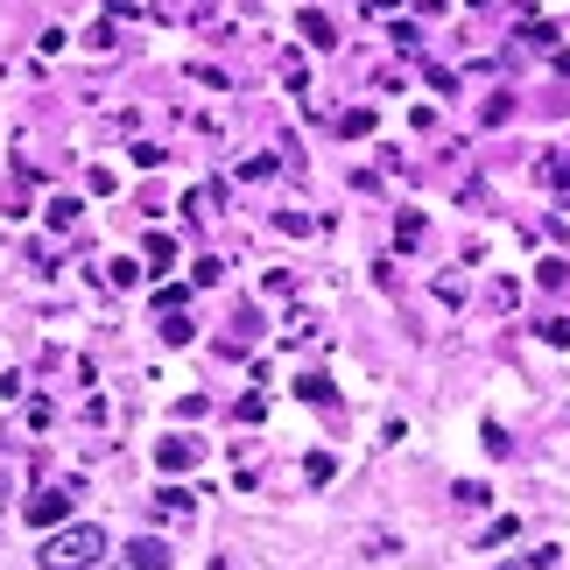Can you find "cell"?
I'll return each mask as SVG.
<instances>
[{
  "label": "cell",
  "mask_w": 570,
  "mask_h": 570,
  "mask_svg": "<svg viewBox=\"0 0 570 570\" xmlns=\"http://www.w3.org/2000/svg\"><path fill=\"white\" fill-rule=\"evenodd\" d=\"M99 557H106V529H92V521L42 542V570H99Z\"/></svg>",
  "instance_id": "6da1fadb"
},
{
  "label": "cell",
  "mask_w": 570,
  "mask_h": 570,
  "mask_svg": "<svg viewBox=\"0 0 570 570\" xmlns=\"http://www.w3.org/2000/svg\"><path fill=\"white\" fill-rule=\"evenodd\" d=\"M197 458H205V444H197V436H163V444H156V465H163V472H190Z\"/></svg>",
  "instance_id": "7a4b0ae2"
},
{
  "label": "cell",
  "mask_w": 570,
  "mask_h": 570,
  "mask_svg": "<svg viewBox=\"0 0 570 570\" xmlns=\"http://www.w3.org/2000/svg\"><path fill=\"white\" fill-rule=\"evenodd\" d=\"M21 514H29L36 521V529H57V521L63 514H71V493H57V487H42L36 500H29V508H21Z\"/></svg>",
  "instance_id": "3957f363"
},
{
  "label": "cell",
  "mask_w": 570,
  "mask_h": 570,
  "mask_svg": "<svg viewBox=\"0 0 570 570\" xmlns=\"http://www.w3.org/2000/svg\"><path fill=\"white\" fill-rule=\"evenodd\" d=\"M127 563H141V570H169V550L156 535H141V542H127Z\"/></svg>",
  "instance_id": "277c9868"
},
{
  "label": "cell",
  "mask_w": 570,
  "mask_h": 570,
  "mask_svg": "<svg viewBox=\"0 0 570 570\" xmlns=\"http://www.w3.org/2000/svg\"><path fill=\"white\" fill-rule=\"evenodd\" d=\"M303 36H311V42H317V50H332V42H338V29H332V14H317V8H311V14H303Z\"/></svg>",
  "instance_id": "5b68a950"
},
{
  "label": "cell",
  "mask_w": 570,
  "mask_h": 570,
  "mask_svg": "<svg viewBox=\"0 0 570 570\" xmlns=\"http://www.w3.org/2000/svg\"><path fill=\"white\" fill-rule=\"evenodd\" d=\"M296 394H303V402H317V409H332V381H324V374H303Z\"/></svg>",
  "instance_id": "8992f818"
},
{
  "label": "cell",
  "mask_w": 570,
  "mask_h": 570,
  "mask_svg": "<svg viewBox=\"0 0 570 570\" xmlns=\"http://www.w3.org/2000/svg\"><path fill=\"white\" fill-rule=\"evenodd\" d=\"M156 514H190V493L184 487H163L156 493Z\"/></svg>",
  "instance_id": "52a82bcc"
},
{
  "label": "cell",
  "mask_w": 570,
  "mask_h": 570,
  "mask_svg": "<svg viewBox=\"0 0 570 570\" xmlns=\"http://www.w3.org/2000/svg\"><path fill=\"white\" fill-rule=\"evenodd\" d=\"M535 282H542V289H570V268H563V261H542Z\"/></svg>",
  "instance_id": "ba28073f"
},
{
  "label": "cell",
  "mask_w": 570,
  "mask_h": 570,
  "mask_svg": "<svg viewBox=\"0 0 570 570\" xmlns=\"http://www.w3.org/2000/svg\"><path fill=\"white\" fill-rule=\"evenodd\" d=\"M169 261H177V247H169V233H156L148 239V268H169Z\"/></svg>",
  "instance_id": "9c48e42d"
},
{
  "label": "cell",
  "mask_w": 570,
  "mask_h": 570,
  "mask_svg": "<svg viewBox=\"0 0 570 570\" xmlns=\"http://www.w3.org/2000/svg\"><path fill=\"white\" fill-rule=\"evenodd\" d=\"M184 212H197V218H212V212H218V190H190V197H184Z\"/></svg>",
  "instance_id": "30bf717a"
},
{
  "label": "cell",
  "mask_w": 570,
  "mask_h": 570,
  "mask_svg": "<svg viewBox=\"0 0 570 570\" xmlns=\"http://www.w3.org/2000/svg\"><path fill=\"white\" fill-rule=\"evenodd\" d=\"M163 338H169V345H190V324H184L177 311H163Z\"/></svg>",
  "instance_id": "8fae6325"
},
{
  "label": "cell",
  "mask_w": 570,
  "mask_h": 570,
  "mask_svg": "<svg viewBox=\"0 0 570 570\" xmlns=\"http://www.w3.org/2000/svg\"><path fill=\"white\" fill-rule=\"evenodd\" d=\"M338 135H374V114H366V106H360V114H345V120H338Z\"/></svg>",
  "instance_id": "7c38bea8"
},
{
  "label": "cell",
  "mask_w": 570,
  "mask_h": 570,
  "mask_svg": "<svg viewBox=\"0 0 570 570\" xmlns=\"http://www.w3.org/2000/svg\"><path fill=\"white\" fill-rule=\"evenodd\" d=\"M415 239H423V218H415V212H409V218H402V226H394V247H415Z\"/></svg>",
  "instance_id": "4fadbf2b"
},
{
  "label": "cell",
  "mask_w": 570,
  "mask_h": 570,
  "mask_svg": "<svg viewBox=\"0 0 570 570\" xmlns=\"http://www.w3.org/2000/svg\"><path fill=\"white\" fill-rule=\"evenodd\" d=\"M8 500H14V479H8V472H0V508H8Z\"/></svg>",
  "instance_id": "5bb4252c"
},
{
  "label": "cell",
  "mask_w": 570,
  "mask_h": 570,
  "mask_svg": "<svg viewBox=\"0 0 570 570\" xmlns=\"http://www.w3.org/2000/svg\"><path fill=\"white\" fill-rule=\"evenodd\" d=\"M366 8H374V14H387V8H402V0H366Z\"/></svg>",
  "instance_id": "9a60e30c"
},
{
  "label": "cell",
  "mask_w": 570,
  "mask_h": 570,
  "mask_svg": "<svg viewBox=\"0 0 570 570\" xmlns=\"http://www.w3.org/2000/svg\"><path fill=\"white\" fill-rule=\"evenodd\" d=\"M493 570H535V563H493Z\"/></svg>",
  "instance_id": "2e32d148"
},
{
  "label": "cell",
  "mask_w": 570,
  "mask_h": 570,
  "mask_svg": "<svg viewBox=\"0 0 570 570\" xmlns=\"http://www.w3.org/2000/svg\"><path fill=\"white\" fill-rule=\"evenodd\" d=\"M120 570H141V563H120Z\"/></svg>",
  "instance_id": "e0dca14e"
}]
</instances>
